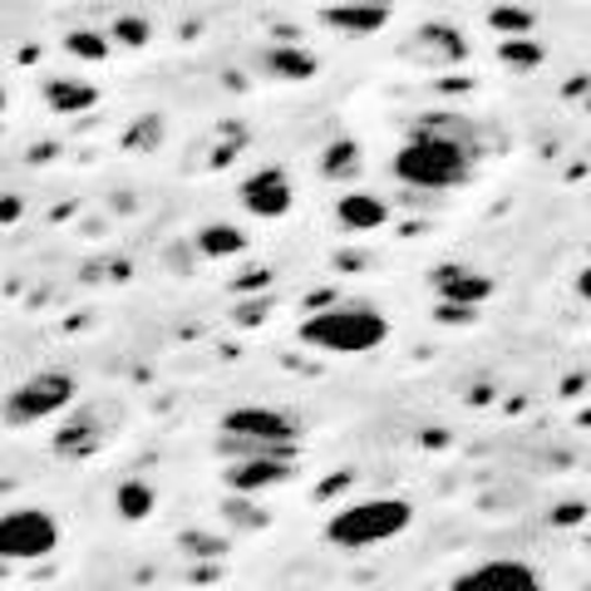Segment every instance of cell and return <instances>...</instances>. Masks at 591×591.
I'll use <instances>...</instances> for the list:
<instances>
[{"label": "cell", "mask_w": 591, "mask_h": 591, "mask_svg": "<svg viewBox=\"0 0 591 591\" xmlns=\"http://www.w3.org/2000/svg\"><path fill=\"white\" fill-rule=\"evenodd\" d=\"M227 518H232V522H252V528H267V513H257V508H242V503H227Z\"/></svg>", "instance_id": "cell-29"}, {"label": "cell", "mask_w": 591, "mask_h": 591, "mask_svg": "<svg viewBox=\"0 0 591 591\" xmlns=\"http://www.w3.org/2000/svg\"><path fill=\"white\" fill-rule=\"evenodd\" d=\"M183 548H188V552H208V557H222V548H227V542H222V538L212 542V538H198V532H188V538H183Z\"/></svg>", "instance_id": "cell-28"}, {"label": "cell", "mask_w": 591, "mask_h": 591, "mask_svg": "<svg viewBox=\"0 0 591 591\" xmlns=\"http://www.w3.org/2000/svg\"><path fill=\"white\" fill-rule=\"evenodd\" d=\"M335 222L345 232H374V227L390 222V202L374 198V192H345V198H335Z\"/></svg>", "instance_id": "cell-13"}, {"label": "cell", "mask_w": 591, "mask_h": 591, "mask_svg": "<svg viewBox=\"0 0 591 591\" xmlns=\"http://www.w3.org/2000/svg\"><path fill=\"white\" fill-rule=\"evenodd\" d=\"M473 163H479V143L473 139H449V133L434 129H409L404 148L394 153V178L414 192H449L473 178Z\"/></svg>", "instance_id": "cell-1"}, {"label": "cell", "mask_w": 591, "mask_h": 591, "mask_svg": "<svg viewBox=\"0 0 591 591\" xmlns=\"http://www.w3.org/2000/svg\"><path fill=\"white\" fill-rule=\"evenodd\" d=\"M113 508H119L123 522H148V518H153V508H158V498H153V488H148L143 479H123L119 493H113Z\"/></svg>", "instance_id": "cell-18"}, {"label": "cell", "mask_w": 591, "mask_h": 591, "mask_svg": "<svg viewBox=\"0 0 591 591\" xmlns=\"http://www.w3.org/2000/svg\"><path fill=\"white\" fill-rule=\"evenodd\" d=\"M582 522H587V503H577V498L552 508V528H582Z\"/></svg>", "instance_id": "cell-25"}, {"label": "cell", "mask_w": 591, "mask_h": 591, "mask_svg": "<svg viewBox=\"0 0 591 591\" xmlns=\"http://www.w3.org/2000/svg\"><path fill=\"white\" fill-rule=\"evenodd\" d=\"M429 287H434L439 301H453V305H483L488 296L498 291L493 277H483V271L463 267V261H443V267H434Z\"/></svg>", "instance_id": "cell-11"}, {"label": "cell", "mask_w": 591, "mask_h": 591, "mask_svg": "<svg viewBox=\"0 0 591 591\" xmlns=\"http://www.w3.org/2000/svg\"><path fill=\"white\" fill-rule=\"evenodd\" d=\"M60 548V522L44 508H10L0 518V557L6 562H40Z\"/></svg>", "instance_id": "cell-4"}, {"label": "cell", "mask_w": 591, "mask_h": 591, "mask_svg": "<svg viewBox=\"0 0 591 591\" xmlns=\"http://www.w3.org/2000/svg\"><path fill=\"white\" fill-rule=\"evenodd\" d=\"M449 591H542V577L532 562H518V557H493V562H479L459 577Z\"/></svg>", "instance_id": "cell-8"}, {"label": "cell", "mask_w": 591, "mask_h": 591, "mask_svg": "<svg viewBox=\"0 0 591 591\" xmlns=\"http://www.w3.org/2000/svg\"><path fill=\"white\" fill-rule=\"evenodd\" d=\"M267 321V301H242L237 305V325H261Z\"/></svg>", "instance_id": "cell-27"}, {"label": "cell", "mask_w": 591, "mask_h": 591, "mask_svg": "<svg viewBox=\"0 0 591 591\" xmlns=\"http://www.w3.org/2000/svg\"><path fill=\"white\" fill-rule=\"evenodd\" d=\"M532 26H538V16H532L528 6H493L488 10V30H498L503 40H532Z\"/></svg>", "instance_id": "cell-20"}, {"label": "cell", "mask_w": 591, "mask_h": 591, "mask_svg": "<svg viewBox=\"0 0 591 591\" xmlns=\"http://www.w3.org/2000/svg\"><path fill=\"white\" fill-rule=\"evenodd\" d=\"M267 287H271V271H267V267H247L242 277L232 281V291H237V296H247V291H267Z\"/></svg>", "instance_id": "cell-26"}, {"label": "cell", "mask_w": 591, "mask_h": 591, "mask_svg": "<svg viewBox=\"0 0 591 591\" xmlns=\"http://www.w3.org/2000/svg\"><path fill=\"white\" fill-rule=\"evenodd\" d=\"M384 335H390V321L374 305L355 301H340L321 315H301V325H296V340L325 350V355H365V350L384 345Z\"/></svg>", "instance_id": "cell-2"}, {"label": "cell", "mask_w": 591, "mask_h": 591, "mask_svg": "<svg viewBox=\"0 0 591 591\" xmlns=\"http://www.w3.org/2000/svg\"><path fill=\"white\" fill-rule=\"evenodd\" d=\"M409 522H414V508L404 498H360V503L331 513L325 542L345 552H365V548H380V542H394Z\"/></svg>", "instance_id": "cell-3"}, {"label": "cell", "mask_w": 591, "mask_h": 591, "mask_svg": "<svg viewBox=\"0 0 591 591\" xmlns=\"http://www.w3.org/2000/svg\"><path fill=\"white\" fill-rule=\"evenodd\" d=\"M247 252V232L232 222H208L198 232V257H242Z\"/></svg>", "instance_id": "cell-17"}, {"label": "cell", "mask_w": 591, "mask_h": 591, "mask_svg": "<svg viewBox=\"0 0 591 591\" xmlns=\"http://www.w3.org/2000/svg\"><path fill=\"white\" fill-rule=\"evenodd\" d=\"M109 434H113V414H109V409L79 404V409H70V414L60 419V429H54L50 449L60 453V459L79 463V459H94V453L109 443Z\"/></svg>", "instance_id": "cell-6"}, {"label": "cell", "mask_w": 591, "mask_h": 591, "mask_svg": "<svg viewBox=\"0 0 591 591\" xmlns=\"http://www.w3.org/2000/svg\"><path fill=\"white\" fill-rule=\"evenodd\" d=\"M340 267H345V271H360L365 261H360V252H340Z\"/></svg>", "instance_id": "cell-33"}, {"label": "cell", "mask_w": 591, "mask_h": 591, "mask_svg": "<svg viewBox=\"0 0 591 591\" xmlns=\"http://www.w3.org/2000/svg\"><path fill=\"white\" fill-rule=\"evenodd\" d=\"M40 94H44V104H50L54 113H84V109L99 104V89L89 84V79H70V74L44 79Z\"/></svg>", "instance_id": "cell-15"}, {"label": "cell", "mask_w": 591, "mask_h": 591, "mask_svg": "<svg viewBox=\"0 0 591 591\" xmlns=\"http://www.w3.org/2000/svg\"><path fill=\"white\" fill-rule=\"evenodd\" d=\"M577 296H582V301H591V267L577 271Z\"/></svg>", "instance_id": "cell-32"}, {"label": "cell", "mask_w": 591, "mask_h": 591, "mask_svg": "<svg viewBox=\"0 0 591 591\" xmlns=\"http://www.w3.org/2000/svg\"><path fill=\"white\" fill-rule=\"evenodd\" d=\"M20 212H26V202H20L16 192H6V202H0V218H6V222H16Z\"/></svg>", "instance_id": "cell-30"}, {"label": "cell", "mask_w": 591, "mask_h": 591, "mask_svg": "<svg viewBox=\"0 0 591 591\" xmlns=\"http://www.w3.org/2000/svg\"><path fill=\"white\" fill-rule=\"evenodd\" d=\"M360 168H365V148L355 139H331L321 153V178L325 183H350V178H360Z\"/></svg>", "instance_id": "cell-16"}, {"label": "cell", "mask_w": 591, "mask_h": 591, "mask_svg": "<svg viewBox=\"0 0 591 591\" xmlns=\"http://www.w3.org/2000/svg\"><path fill=\"white\" fill-rule=\"evenodd\" d=\"M434 321H439V325H473V321H479V305H453V301H434Z\"/></svg>", "instance_id": "cell-24"}, {"label": "cell", "mask_w": 591, "mask_h": 591, "mask_svg": "<svg viewBox=\"0 0 591 591\" xmlns=\"http://www.w3.org/2000/svg\"><path fill=\"white\" fill-rule=\"evenodd\" d=\"M109 40L123 44V50H143L153 40V26H148V16H119L109 20Z\"/></svg>", "instance_id": "cell-22"}, {"label": "cell", "mask_w": 591, "mask_h": 591, "mask_svg": "<svg viewBox=\"0 0 591 591\" xmlns=\"http://www.w3.org/2000/svg\"><path fill=\"white\" fill-rule=\"evenodd\" d=\"M163 143V119L158 113H143V119H133L129 129H123V148H133V153H153V148Z\"/></svg>", "instance_id": "cell-23"}, {"label": "cell", "mask_w": 591, "mask_h": 591, "mask_svg": "<svg viewBox=\"0 0 591 591\" xmlns=\"http://www.w3.org/2000/svg\"><path fill=\"white\" fill-rule=\"evenodd\" d=\"M587 89H591V79H567L562 94H567V99H577V94H587Z\"/></svg>", "instance_id": "cell-31"}, {"label": "cell", "mask_w": 591, "mask_h": 591, "mask_svg": "<svg viewBox=\"0 0 591 591\" xmlns=\"http://www.w3.org/2000/svg\"><path fill=\"white\" fill-rule=\"evenodd\" d=\"M227 488H232L237 498H257V493H271V488L291 483L296 479V463L291 459H237L222 469Z\"/></svg>", "instance_id": "cell-10"}, {"label": "cell", "mask_w": 591, "mask_h": 591, "mask_svg": "<svg viewBox=\"0 0 591 591\" xmlns=\"http://www.w3.org/2000/svg\"><path fill=\"white\" fill-rule=\"evenodd\" d=\"M261 70L271 79H315L321 60L305 44H271V50H261Z\"/></svg>", "instance_id": "cell-14"}, {"label": "cell", "mask_w": 591, "mask_h": 591, "mask_svg": "<svg viewBox=\"0 0 591 591\" xmlns=\"http://www.w3.org/2000/svg\"><path fill=\"white\" fill-rule=\"evenodd\" d=\"M404 54H409V64H424V70H453V64L469 60V40L449 20H424L404 40Z\"/></svg>", "instance_id": "cell-7"}, {"label": "cell", "mask_w": 591, "mask_h": 591, "mask_svg": "<svg viewBox=\"0 0 591 591\" xmlns=\"http://www.w3.org/2000/svg\"><path fill=\"white\" fill-rule=\"evenodd\" d=\"M64 54H74V60H84V64H104L109 54H113V40L104 36V30L79 26V30L64 36Z\"/></svg>", "instance_id": "cell-19"}, {"label": "cell", "mask_w": 591, "mask_h": 591, "mask_svg": "<svg viewBox=\"0 0 591 591\" xmlns=\"http://www.w3.org/2000/svg\"><path fill=\"white\" fill-rule=\"evenodd\" d=\"M321 20L340 36H374L390 20V0H335L321 10Z\"/></svg>", "instance_id": "cell-12"}, {"label": "cell", "mask_w": 591, "mask_h": 591, "mask_svg": "<svg viewBox=\"0 0 591 591\" xmlns=\"http://www.w3.org/2000/svg\"><path fill=\"white\" fill-rule=\"evenodd\" d=\"M237 198H242V208L252 212V218H287L296 202V188L281 168H257V173L237 188Z\"/></svg>", "instance_id": "cell-9"}, {"label": "cell", "mask_w": 591, "mask_h": 591, "mask_svg": "<svg viewBox=\"0 0 591 591\" xmlns=\"http://www.w3.org/2000/svg\"><path fill=\"white\" fill-rule=\"evenodd\" d=\"M498 60H503V70L528 74V70H538V64L548 60V50H542L538 40H503V44H498Z\"/></svg>", "instance_id": "cell-21"}, {"label": "cell", "mask_w": 591, "mask_h": 591, "mask_svg": "<svg viewBox=\"0 0 591 591\" xmlns=\"http://www.w3.org/2000/svg\"><path fill=\"white\" fill-rule=\"evenodd\" d=\"M70 404H74V374L64 370L30 374L20 390H10L6 424H36V419H50V414H70Z\"/></svg>", "instance_id": "cell-5"}]
</instances>
